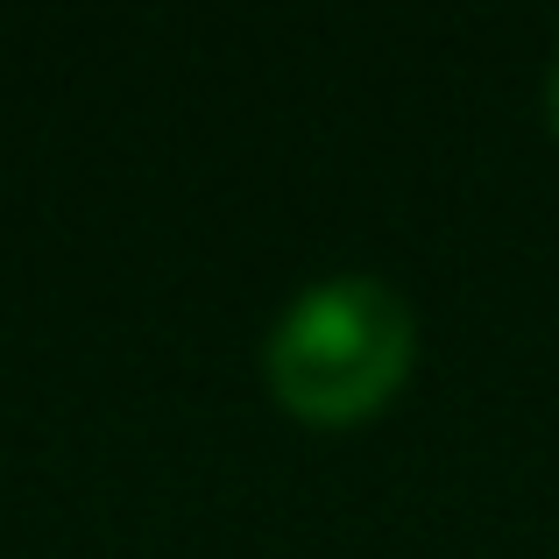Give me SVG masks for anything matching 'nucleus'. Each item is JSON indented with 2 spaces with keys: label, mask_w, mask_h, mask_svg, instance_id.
Returning a JSON list of instances; mask_svg holds the SVG:
<instances>
[{
  "label": "nucleus",
  "mask_w": 559,
  "mask_h": 559,
  "mask_svg": "<svg viewBox=\"0 0 559 559\" xmlns=\"http://www.w3.org/2000/svg\"><path fill=\"white\" fill-rule=\"evenodd\" d=\"M418 319L382 276H326L270 326L262 376L305 425H361L404 390Z\"/></svg>",
  "instance_id": "obj_1"
},
{
  "label": "nucleus",
  "mask_w": 559,
  "mask_h": 559,
  "mask_svg": "<svg viewBox=\"0 0 559 559\" xmlns=\"http://www.w3.org/2000/svg\"><path fill=\"white\" fill-rule=\"evenodd\" d=\"M546 121H552V135H559V64H552V79H546Z\"/></svg>",
  "instance_id": "obj_2"
}]
</instances>
